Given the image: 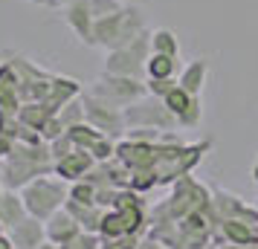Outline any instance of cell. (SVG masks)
Wrapping results in <instances>:
<instances>
[{"label": "cell", "mask_w": 258, "mask_h": 249, "mask_svg": "<svg viewBox=\"0 0 258 249\" xmlns=\"http://www.w3.org/2000/svg\"><path fill=\"white\" fill-rule=\"evenodd\" d=\"M49 116H55V110H49L44 102H24L21 110H18V119L24 122L26 128H32V131H41Z\"/></svg>", "instance_id": "16"}, {"label": "cell", "mask_w": 258, "mask_h": 249, "mask_svg": "<svg viewBox=\"0 0 258 249\" xmlns=\"http://www.w3.org/2000/svg\"><path fill=\"white\" fill-rule=\"evenodd\" d=\"M125 125L128 128H151V131H177V116L165 107L160 96L145 93L134 105L125 107Z\"/></svg>", "instance_id": "5"}, {"label": "cell", "mask_w": 258, "mask_h": 249, "mask_svg": "<svg viewBox=\"0 0 258 249\" xmlns=\"http://www.w3.org/2000/svg\"><path fill=\"white\" fill-rule=\"evenodd\" d=\"M206 78H209V61H206V58H195V61H188L186 67L180 70V75H177V84H180L186 93L200 96L203 84H206Z\"/></svg>", "instance_id": "13"}, {"label": "cell", "mask_w": 258, "mask_h": 249, "mask_svg": "<svg viewBox=\"0 0 258 249\" xmlns=\"http://www.w3.org/2000/svg\"><path fill=\"white\" fill-rule=\"evenodd\" d=\"M99 249H140V237L137 235H119V237H102Z\"/></svg>", "instance_id": "23"}, {"label": "cell", "mask_w": 258, "mask_h": 249, "mask_svg": "<svg viewBox=\"0 0 258 249\" xmlns=\"http://www.w3.org/2000/svg\"><path fill=\"white\" fill-rule=\"evenodd\" d=\"M145 87H148V93H151V96L165 99V96L177 87V78H145Z\"/></svg>", "instance_id": "25"}, {"label": "cell", "mask_w": 258, "mask_h": 249, "mask_svg": "<svg viewBox=\"0 0 258 249\" xmlns=\"http://www.w3.org/2000/svg\"><path fill=\"white\" fill-rule=\"evenodd\" d=\"M29 3H35V6H49V0H29Z\"/></svg>", "instance_id": "32"}, {"label": "cell", "mask_w": 258, "mask_h": 249, "mask_svg": "<svg viewBox=\"0 0 258 249\" xmlns=\"http://www.w3.org/2000/svg\"><path fill=\"white\" fill-rule=\"evenodd\" d=\"M200 96H191V93H186V90H183V87H180V84H177L174 90H171V93L165 96L163 102H165V107H168V110H171V113H174L177 119L183 116V113H186L188 107L195 105V102H198Z\"/></svg>", "instance_id": "20"}, {"label": "cell", "mask_w": 258, "mask_h": 249, "mask_svg": "<svg viewBox=\"0 0 258 249\" xmlns=\"http://www.w3.org/2000/svg\"><path fill=\"white\" fill-rule=\"evenodd\" d=\"M82 99H84V113H87V122L93 125L96 131L107 133V136H125L128 125H125V110H122V107L107 105V102H102V99L90 96L87 90L82 93Z\"/></svg>", "instance_id": "7"}, {"label": "cell", "mask_w": 258, "mask_h": 249, "mask_svg": "<svg viewBox=\"0 0 258 249\" xmlns=\"http://www.w3.org/2000/svg\"><path fill=\"white\" fill-rule=\"evenodd\" d=\"M87 93L96 96V99H102L107 105L113 107H125L134 105L137 99L148 93V87L142 78H131V75H113V72H102L99 78H96L90 87H87Z\"/></svg>", "instance_id": "4"}, {"label": "cell", "mask_w": 258, "mask_h": 249, "mask_svg": "<svg viewBox=\"0 0 258 249\" xmlns=\"http://www.w3.org/2000/svg\"><path fill=\"white\" fill-rule=\"evenodd\" d=\"M18 90V72L9 61H0V93Z\"/></svg>", "instance_id": "24"}, {"label": "cell", "mask_w": 258, "mask_h": 249, "mask_svg": "<svg viewBox=\"0 0 258 249\" xmlns=\"http://www.w3.org/2000/svg\"><path fill=\"white\" fill-rule=\"evenodd\" d=\"M55 116L61 119V125H64L67 131H70V128H76V125H82V122H87V113H84V99H82V96L70 99V102L61 107Z\"/></svg>", "instance_id": "19"}, {"label": "cell", "mask_w": 258, "mask_h": 249, "mask_svg": "<svg viewBox=\"0 0 258 249\" xmlns=\"http://www.w3.org/2000/svg\"><path fill=\"white\" fill-rule=\"evenodd\" d=\"M200 116H203V105H200V99H198V102L188 107L183 116L177 119V125H180V128H198V125H200Z\"/></svg>", "instance_id": "26"}, {"label": "cell", "mask_w": 258, "mask_h": 249, "mask_svg": "<svg viewBox=\"0 0 258 249\" xmlns=\"http://www.w3.org/2000/svg\"><path fill=\"white\" fill-rule=\"evenodd\" d=\"M87 3H90V15H93V21L107 18V15L119 12V9L125 6V0H87Z\"/></svg>", "instance_id": "22"}, {"label": "cell", "mask_w": 258, "mask_h": 249, "mask_svg": "<svg viewBox=\"0 0 258 249\" xmlns=\"http://www.w3.org/2000/svg\"><path fill=\"white\" fill-rule=\"evenodd\" d=\"M67 136L73 139V145L76 148H82V151H90L102 136H107V133H102V131H96L90 122H82V125H76V128H70L67 131Z\"/></svg>", "instance_id": "18"}, {"label": "cell", "mask_w": 258, "mask_h": 249, "mask_svg": "<svg viewBox=\"0 0 258 249\" xmlns=\"http://www.w3.org/2000/svg\"><path fill=\"white\" fill-rule=\"evenodd\" d=\"M52 151L49 142H15L12 151L0 159V183L9 191H21L35 177L52 174Z\"/></svg>", "instance_id": "1"}, {"label": "cell", "mask_w": 258, "mask_h": 249, "mask_svg": "<svg viewBox=\"0 0 258 249\" xmlns=\"http://www.w3.org/2000/svg\"><path fill=\"white\" fill-rule=\"evenodd\" d=\"M12 139H9V136H6V133H0V159H3V156L9 154V151H12Z\"/></svg>", "instance_id": "28"}, {"label": "cell", "mask_w": 258, "mask_h": 249, "mask_svg": "<svg viewBox=\"0 0 258 249\" xmlns=\"http://www.w3.org/2000/svg\"><path fill=\"white\" fill-rule=\"evenodd\" d=\"M96 191H99V189H96L90 180H76V183H70L67 200L82 203V206H93V203H96Z\"/></svg>", "instance_id": "21"}, {"label": "cell", "mask_w": 258, "mask_h": 249, "mask_svg": "<svg viewBox=\"0 0 258 249\" xmlns=\"http://www.w3.org/2000/svg\"><path fill=\"white\" fill-rule=\"evenodd\" d=\"M151 58V32H140L128 47L110 49L105 58V72L140 78L145 72V61Z\"/></svg>", "instance_id": "6"}, {"label": "cell", "mask_w": 258, "mask_h": 249, "mask_svg": "<svg viewBox=\"0 0 258 249\" xmlns=\"http://www.w3.org/2000/svg\"><path fill=\"white\" fill-rule=\"evenodd\" d=\"M64 21L70 26L76 38L82 41L84 47H96L93 44V15H90V3L87 0H73L64 6Z\"/></svg>", "instance_id": "9"}, {"label": "cell", "mask_w": 258, "mask_h": 249, "mask_svg": "<svg viewBox=\"0 0 258 249\" xmlns=\"http://www.w3.org/2000/svg\"><path fill=\"white\" fill-rule=\"evenodd\" d=\"M125 3H131V0H125Z\"/></svg>", "instance_id": "35"}, {"label": "cell", "mask_w": 258, "mask_h": 249, "mask_svg": "<svg viewBox=\"0 0 258 249\" xmlns=\"http://www.w3.org/2000/svg\"><path fill=\"white\" fill-rule=\"evenodd\" d=\"M151 52L157 55H168V58H180V41L171 29H154L151 32Z\"/></svg>", "instance_id": "17"}, {"label": "cell", "mask_w": 258, "mask_h": 249, "mask_svg": "<svg viewBox=\"0 0 258 249\" xmlns=\"http://www.w3.org/2000/svg\"><path fill=\"white\" fill-rule=\"evenodd\" d=\"M49 151H52V159H61V156L70 154V151H76V145H73V139L67 136V133H61L58 139L49 142Z\"/></svg>", "instance_id": "27"}, {"label": "cell", "mask_w": 258, "mask_h": 249, "mask_svg": "<svg viewBox=\"0 0 258 249\" xmlns=\"http://www.w3.org/2000/svg\"><path fill=\"white\" fill-rule=\"evenodd\" d=\"M252 180L258 183V156H255V162H252Z\"/></svg>", "instance_id": "31"}, {"label": "cell", "mask_w": 258, "mask_h": 249, "mask_svg": "<svg viewBox=\"0 0 258 249\" xmlns=\"http://www.w3.org/2000/svg\"><path fill=\"white\" fill-rule=\"evenodd\" d=\"M82 93H84L82 81L67 78V75H52V81H49V93H47V99H44V105H47L49 110L58 113L70 99H76V96H82Z\"/></svg>", "instance_id": "12"}, {"label": "cell", "mask_w": 258, "mask_h": 249, "mask_svg": "<svg viewBox=\"0 0 258 249\" xmlns=\"http://www.w3.org/2000/svg\"><path fill=\"white\" fill-rule=\"evenodd\" d=\"M145 75L148 78H177L180 75V58H168V55H157L145 61Z\"/></svg>", "instance_id": "15"}, {"label": "cell", "mask_w": 258, "mask_h": 249, "mask_svg": "<svg viewBox=\"0 0 258 249\" xmlns=\"http://www.w3.org/2000/svg\"><path fill=\"white\" fill-rule=\"evenodd\" d=\"M44 232H47L49 243H55V246H67L70 240H76V237L82 235L84 229L79 226V220H76L67 209H58L55 214H49L47 220H44Z\"/></svg>", "instance_id": "8"}, {"label": "cell", "mask_w": 258, "mask_h": 249, "mask_svg": "<svg viewBox=\"0 0 258 249\" xmlns=\"http://www.w3.org/2000/svg\"><path fill=\"white\" fill-rule=\"evenodd\" d=\"M0 249H15L12 240H9V235H0Z\"/></svg>", "instance_id": "29"}, {"label": "cell", "mask_w": 258, "mask_h": 249, "mask_svg": "<svg viewBox=\"0 0 258 249\" xmlns=\"http://www.w3.org/2000/svg\"><path fill=\"white\" fill-rule=\"evenodd\" d=\"M0 235H6V226H3V223H0Z\"/></svg>", "instance_id": "33"}, {"label": "cell", "mask_w": 258, "mask_h": 249, "mask_svg": "<svg viewBox=\"0 0 258 249\" xmlns=\"http://www.w3.org/2000/svg\"><path fill=\"white\" fill-rule=\"evenodd\" d=\"M96 165V159L90 156V151H82V148H76L70 151L67 156H61L52 162V174L61 177L64 183H76V180H84L90 174V168Z\"/></svg>", "instance_id": "10"}, {"label": "cell", "mask_w": 258, "mask_h": 249, "mask_svg": "<svg viewBox=\"0 0 258 249\" xmlns=\"http://www.w3.org/2000/svg\"><path fill=\"white\" fill-rule=\"evenodd\" d=\"M6 235H9V240H12L15 249H41L44 246L47 232H44V220H38V217H32V214H26L24 220H21L18 226H12Z\"/></svg>", "instance_id": "11"}, {"label": "cell", "mask_w": 258, "mask_h": 249, "mask_svg": "<svg viewBox=\"0 0 258 249\" xmlns=\"http://www.w3.org/2000/svg\"><path fill=\"white\" fill-rule=\"evenodd\" d=\"M255 243H258V229H255Z\"/></svg>", "instance_id": "34"}, {"label": "cell", "mask_w": 258, "mask_h": 249, "mask_svg": "<svg viewBox=\"0 0 258 249\" xmlns=\"http://www.w3.org/2000/svg\"><path fill=\"white\" fill-rule=\"evenodd\" d=\"M67 3H73V0H49V6H61V9H64Z\"/></svg>", "instance_id": "30"}, {"label": "cell", "mask_w": 258, "mask_h": 249, "mask_svg": "<svg viewBox=\"0 0 258 249\" xmlns=\"http://www.w3.org/2000/svg\"><path fill=\"white\" fill-rule=\"evenodd\" d=\"M255 209H258V203H255Z\"/></svg>", "instance_id": "36"}, {"label": "cell", "mask_w": 258, "mask_h": 249, "mask_svg": "<svg viewBox=\"0 0 258 249\" xmlns=\"http://www.w3.org/2000/svg\"><path fill=\"white\" fill-rule=\"evenodd\" d=\"M140 32H145V15H142L140 6L125 3L119 12L107 15V18H99L93 24V44L96 47H105L110 52V49L128 47Z\"/></svg>", "instance_id": "2"}, {"label": "cell", "mask_w": 258, "mask_h": 249, "mask_svg": "<svg viewBox=\"0 0 258 249\" xmlns=\"http://www.w3.org/2000/svg\"><path fill=\"white\" fill-rule=\"evenodd\" d=\"M67 191H70V183H64L61 177H35L32 183H26L21 189V197H24L26 212L38 217V220H47L49 214H55L58 209H64L67 203Z\"/></svg>", "instance_id": "3"}, {"label": "cell", "mask_w": 258, "mask_h": 249, "mask_svg": "<svg viewBox=\"0 0 258 249\" xmlns=\"http://www.w3.org/2000/svg\"><path fill=\"white\" fill-rule=\"evenodd\" d=\"M26 206H24V197H21V191H3V197H0V223L6 226V232L18 226L21 220L26 217Z\"/></svg>", "instance_id": "14"}]
</instances>
